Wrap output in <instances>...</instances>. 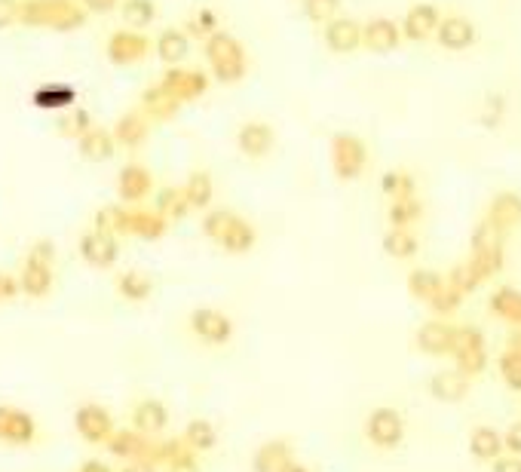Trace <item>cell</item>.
Segmentation results:
<instances>
[{
	"label": "cell",
	"mask_w": 521,
	"mask_h": 472,
	"mask_svg": "<svg viewBox=\"0 0 521 472\" xmlns=\"http://www.w3.org/2000/svg\"><path fill=\"white\" fill-rule=\"evenodd\" d=\"M445 282L448 286L460 295V298H466V295H472L479 286H485V282L479 279V273L472 270V264L469 261H460L457 267H451V273L445 276Z\"/></svg>",
	"instance_id": "obj_45"
},
{
	"label": "cell",
	"mask_w": 521,
	"mask_h": 472,
	"mask_svg": "<svg viewBox=\"0 0 521 472\" xmlns=\"http://www.w3.org/2000/svg\"><path fill=\"white\" fill-rule=\"evenodd\" d=\"M120 0H83V10L86 13H111Z\"/></svg>",
	"instance_id": "obj_56"
},
{
	"label": "cell",
	"mask_w": 521,
	"mask_h": 472,
	"mask_svg": "<svg viewBox=\"0 0 521 472\" xmlns=\"http://www.w3.org/2000/svg\"><path fill=\"white\" fill-rule=\"evenodd\" d=\"M114 141H117V148H141L145 145V138H148V120L141 111H129L117 120V126L111 129Z\"/></svg>",
	"instance_id": "obj_31"
},
{
	"label": "cell",
	"mask_w": 521,
	"mask_h": 472,
	"mask_svg": "<svg viewBox=\"0 0 521 472\" xmlns=\"http://www.w3.org/2000/svg\"><path fill=\"white\" fill-rule=\"evenodd\" d=\"M178 111H181V102L160 83L148 86L145 96H141V114H145L148 123H166V120L178 117Z\"/></svg>",
	"instance_id": "obj_26"
},
{
	"label": "cell",
	"mask_w": 521,
	"mask_h": 472,
	"mask_svg": "<svg viewBox=\"0 0 521 472\" xmlns=\"http://www.w3.org/2000/svg\"><path fill=\"white\" fill-rule=\"evenodd\" d=\"M120 13H123L126 28L145 31L151 22H157L160 7H157V0H120Z\"/></svg>",
	"instance_id": "obj_40"
},
{
	"label": "cell",
	"mask_w": 521,
	"mask_h": 472,
	"mask_svg": "<svg viewBox=\"0 0 521 472\" xmlns=\"http://www.w3.org/2000/svg\"><path fill=\"white\" fill-rule=\"evenodd\" d=\"M454 359V368L466 377H479L488 368V344L482 328L476 325H457L454 332V347L448 353Z\"/></svg>",
	"instance_id": "obj_4"
},
{
	"label": "cell",
	"mask_w": 521,
	"mask_h": 472,
	"mask_svg": "<svg viewBox=\"0 0 521 472\" xmlns=\"http://www.w3.org/2000/svg\"><path fill=\"white\" fill-rule=\"evenodd\" d=\"M19 25V4L16 0H0V31Z\"/></svg>",
	"instance_id": "obj_54"
},
{
	"label": "cell",
	"mask_w": 521,
	"mask_h": 472,
	"mask_svg": "<svg viewBox=\"0 0 521 472\" xmlns=\"http://www.w3.org/2000/svg\"><path fill=\"white\" fill-rule=\"evenodd\" d=\"M439 19H442V10L436 4H414L408 7L405 19H402V40H411V43H426L433 40L436 28H439Z\"/></svg>",
	"instance_id": "obj_17"
},
{
	"label": "cell",
	"mask_w": 521,
	"mask_h": 472,
	"mask_svg": "<svg viewBox=\"0 0 521 472\" xmlns=\"http://www.w3.org/2000/svg\"><path fill=\"white\" fill-rule=\"evenodd\" d=\"M402 43V28L399 22L387 16H374L362 25V46L368 53H393Z\"/></svg>",
	"instance_id": "obj_18"
},
{
	"label": "cell",
	"mask_w": 521,
	"mask_h": 472,
	"mask_svg": "<svg viewBox=\"0 0 521 472\" xmlns=\"http://www.w3.org/2000/svg\"><path fill=\"white\" fill-rule=\"evenodd\" d=\"M160 86H166L172 96L184 105V102H197L203 99L206 92H209V77L197 68H166Z\"/></svg>",
	"instance_id": "obj_13"
},
{
	"label": "cell",
	"mask_w": 521,
	"mask_h": 472,
	"mask_svg": "<svg viewBox=\"0 0 521 472\" xmlns=\"http://www.w3.org/2000/svg\"><path fill=\"white\" fill-rule=\"evenodd\" d=\"M74 102H77V89L68 86V83H43V86H37V89L31 92V105H34L37 111H53V114H59V111L74 108Z\"/></svg>",
	"instance_id": "obj_27"
},
{
	"label": "cell",
	"mask_w": 521,
	"mask_h": 472,
	"mask_svg": "<svg viewBox=\"0 0 521 472\" xmlns=\"http://www.w3.org/2000/svg\"><path fill=\"white\" fill-rule=\"evenodd\" d=\"M16 295H22L19 289V276L7 273V270H0V304L4 301H13Z\"/></svg>",
	"instance_id": "obj_53"
},
{
	"label": "cell",
	"mask_w": 521,
	"mask_h": 472,
	"mask_svg": "<svg viewBox=\"0 0 521 472\" xmlns=\"http://www.w3.org/2000/svg\"><path fill=\"white\" fill-rule=\"evenodd\" d=\"M80 258L89 264V267H96V270H108L117 264L120 258V240L114 233H105V230H86L80 236Z\"/></svg>",
	"instance_id": "obj_10"
},
{
	"label": "cell",
	"mask_w": 521,
	"mask_h": 472,
	"mask_svg": "<svg viewBox=\"0 0 521 472\" xmlns=\"http://www.w3.org/2000/svg\"><path fill=\"white\" fill-rule=\"evenodd\" d=\"M292 457H295V451H292V445H289L286 439H270V442H264V445L255 451V457H252V472H276L282 463L292 460Z\"/></svg>",
	"instance_id": "obj_37"
},
{
	"label": "cell",
	"mask_w": 521,
	"mask_h": 472,
	"mask_svg": "<svg viewBox=\"0 0 521 472\" xmlns=\"http://www.w3.org/2000/svg\"><path fill=\"white\" fill-rule=\"evenodd\" d=\"M497 371H500V377H503V384H506L512 393L521 396V350H518V347H509V344H506V350H503L500 359H497Z\"/></svg>",
	"instance_id": "obj_44"
},
{
	"label": "cell",
	"mask_w": 521,
	"mask_h": 472,
	"mask_svg": "<svg viewBox=\"0 0 521 472\" xmlns=\"http://www.w3.org/2000/svg\"><path fill=\"white\" fill-rule=\"evenodd\" d=\"M503 454V433L497 427H476L469 433V457L476 463H494Z\"/></svg>",
	"instance_id": "obj_30"
},
{
	"label": "cell",
	"mask_w": 521,
	"mask_h": 472,
	"mask_svg": "<svg viewBox=\"0 0 521 472\" xmlns=\"http://www.w3.org/2000/svg\"><path fill=\"white\" fill-rule=\"evenodd\" d=\"M509 347H518V350H521V325H518L515 332L509 335Z\"/></svg>",
	"instance_id": "obj_60"
},
{
	"label": "cell",
	"mask_w": 521,
	"mask_h": 472,
	"mask_svg": "<svg viewBox=\"0 0 521 472\" xmlns=\"http://www.w3.org/2000/svg\"><path fill=\"white\" fill-rule=\"evenodd\" d=\"M276 472H310V466L307 463H301L298 457H292V460H286V463H282Z\"/></svg>",
	"instance_id": "obj_57"
},
{
	"label": "cell",
	"mask_w": 521,
	"mask_h": 472,
	"mask_svg": "<svg viewBox=\"0 0 521 472\" xmlns=\"http://www.w3.org/2000/svg\"><path fill=\"white\" fill-rule=\"evenodd\" d=\"M151 56V37L145 31H135V28H117L108 37V59L120 68L138 65Z\"/></svg>",
	"instance_id": "obj_7"
},
{
	"label": "cell",
	"mask_w": 521,
	"mask_h": 472,
	"mask_svg": "<svg viewBox=\"0 0 521 472\" xmlns=\"http://www.w3.org/2000/svg\"><path fill=\"white\" fill-rule=\"evenodd\" d=\"M34 439H37V420L16 405H0V442L25 448Z\"/></svg>",
	"instance_id": "obj_14"
},
{
	"label": "cell",
	"mask_w": 521,
	"mask_h": 472,
	"mask_svg": "<svg viewBox=\"0 0 521 472\" xmlns=\"http://www.w3.org/2000/svg\"><path fill=\"white\" fill-rule=\"evenodd\" d=\"M454 332H457V325L448 322V319H426L420 328H417V335H414V344L420 353L426 356H448L451 347H454Z\"/></svg>",
	"instance_id": "obj_15"
},
{
	"label": "cell",
	"mask_w": 521,
	"mask_h": 472,
	"mask_svg": "<svg viewBox=\"0 0 521 472\" xmlns=\"http://www.w3.org/2000/svg\"><path fill=\"white\" fill-rule=\"evenodd\" d=\"M19 25L77 31L86 25V10L77 7L74 0H25L19 4Z\"/></svg>",
	"instance_id": "obj_1"
},
{
	"label": "cell",
	"mask_w": 521,
	"mask_h": 472,
	"mask_svg": "<svg viewBox=\"0 0 521 472\" xmlns=\"http://www.w3.org/2000/svg\"><path fill=\"white\" fill-rule=\"evenodd\" d=\"M485 221L491 227H497L500 233H509L521 224V194L515 191H500L494 194V200L488 203V215Z\"/></svg>",
	"instance_id": "obj_25"
},
{
	"label": "cell",
	"mask_w": 521,
	"mask_h": 472,
	"mask_svg": "<svg viewBox=\"0 0 521 472\" xmlns=\"http://www.w3.org/2000/svg\"><path fill=\"white\" fill-rule=\"evenodd\" d=\"M368 166V148L365 141L353 132H338L331 138V169L341 181H356L362 178Z\"/></svg>",
	"instance_id": "obj_5"
},
{
	"label": "cell",
	"mask_w": 521,
	"mask_h": 472,
	"mask_svg": "<svg viewBox=\"0 0 521 472\" xmlns=\"http://www.w3.org/2000/svg\"><path fill=\"white\" fill-rule=\"evenodd\" d=\"M405 417L396 411V408H374L368 417H365V439L381 448V451H393L405 442Z\"/></svg>",
	"instance_id": "obj_6"
},
{
	"label": "cell",
	"mask_w": 521,
	"mask_h": 472,
	"mask_svg": "<svg viewBox=\"0 0 521 472\" xmlns=\"http://www.w3.org/2000/svg\"><path fill=\"white\" fill-rule=\"evenodd\" d=\"M423 218V203L417 197H405V200H390L387 209V221L390 227H414Z\"/></svg>",
	"instance_id": "obj_42"
},
{
	"label": "cell",
	"mask_w": 521,
	"mask_h": 472,
	"mask_svg": "<svg viewBox=\"0 0 521 472\" xmlns=\"http://www.w3.org/2000/svg\"><path fill=\"white\" fill-rule=\"evenodd\" d=\"M203 50H206V59L212 65L215 80H221V83H240L246 77L249 56L243 50V43L236 40L233 34H227V31L209 34L206 43H203Z\"/></svg>",
	"instance_id": "obj_2"
},
{
	"label": "cell",
	"mask_w": 521,
	"mask_h": 472,
	"mask_svg": "<svg viewBox=\"0 0 521 472\" xmlns=\"http://www.w3.org/2000/svg\"><path fill=\"white\" fill-rule=\"evenodd\" d=\"M151 191H154V175H151L145 166L129 163V166L120 169V175H117V194H120V203L135 206V203L145 200Z\"/></svg>",
	"instance_id": "obj_23"
},
{
	"label": "cell",
	"mask_w": 521,
	"mask_h": 472,
	"mask_svg": "<svg viewBox=\"0 0 521 472\" xmlns=\"http://www.w3.org/2000/svg\"><path fill=\"white\" fill-rule=\"evenodd\" d=\"M117 295L123 301H132V304L148 301L154 295V279L148 273H141V270H126V273L117 276Z\"/></svg>",
	"instance_id": "obj_38"
},
{
	"label": "cell",
	"mask_w": 521,
	"mask_h": 472,
	"mask_svg": "<svg viewBox=\"0 0 521 472\" xmlns=\"http://www.w3.org/2000/svg\"><path fill=\"white\" fill-rule=\"evenodd\" d=\"M181 442H184L187 448H191V451H197V454L212 451V448L218 445V430H215V423L206 420V417H194V420L184 427Z\"/></svg>",
	"instance_id": "obj_39"
},
{
	"label": "cell",
	"mask_w": 521,
	"mask_h": 472,
	"mask_svg": "<svg viewBox=\"0 0 521 472\" xmlns=\"http://www.w3.org/2000/svg\"><path fill=\"white\" fill-rule=\"evenodd\" d=\"M218 31V13L212 10V7H203V10H197L194 16H191V22H187V34L191 37H209V34H215Z\"/></svg>",
	"instance_id": "obj_49"
},
{
	"label": "cell",
	"mask_w": 521,
	"mask_h": 472,
	"mask_svg": "<svg viewBox=\"0 0 521 472\" xmlns=\"http://www.w3.org/2000/svg\"><path fill=\"white\" fill-rule=\"evenodd\" d=\"M77 472H114L108 463H102V460H86Z\"/></svg>",
	"instance_id": "obj_59"
},
{
	"label": "cell",
	"mask_w": 521,
	"mask_h": 472,
	"mask_svg": "<svg viewBox=\"0 0 521 472\" xmlns=\"http://www.w3.org/2000/svg\"><path fill=\"white\" fill-rule=\"evenodd\" d=\"M255 243H258L255 224H249V221L240 218V215H233V221H230V227H227V233H224V240H221L218 246H221L224 252H230V255H246V252L255 249Z\"/></svg>",
	"instance_id": "obj_32"
},
{
	"label": "cell",
	"mask_w": 521,
	"mask_h": 472,
	"mask_svg": "<svg viewBox=\"0 0 521 472\" xmlns=\"http://www.w3.org/2000/svg\"><path fill=\"white\" fill-rule=\"evenodd\" d=\"M163 469H166V472H200V454L191 451L187 445H181V448L175 451V457L166 460Z\"/></svg>",
	"instance_id": "obj_51"
},
{
	"label": "cell",
	"mask_w": 521,
	"mask_h": 472,
	"mask_svg": "<svg viewBox=\"0 0 521 472\" xmlns=\"http://www.w3.org/2000/svg\"><path fill=\"white\" fill-rule=\"evenodd\" d=\"M191 332L209 347H224L233 338V319L215 307H197L191 313Z\"/></svg>",
	"instance_id": "obj_9"
},
{
	"label": "cell",
	"mask_w": 521,
	"mask_h": 472,
	"mask_svg": "<svg viewBox=\"0 0 521 472\" xmlns=\"http://www.w3.org/2000/svg\"><path fill=\"white\" fill-rule=\"evenodd\" d=\"M433 37H436V43L442 46V50H448V53H466V50H472V46H476L479 31H476V25H472L466 16H457V13L445 16L442 13L439 28H436Z\"/></svg>",
	"instance_id": "obj_12"
},
{
	"label": "cell",
	"mask_w": 521,
	"mask_h": 472,
	"mask_svg": "<svg viewBox=\"0 0 521 472\" xmlns=\"http://www.w3.org/2000/svg\"><path fill=\"white\" fill-rule=\"evenodd\" d=\"M89 126H92V117H89V111H83V108H68V111L59 114V120H56L59 135H62V138H74V141H77Z\"/></svg>",
	"instance_id": "obj_46"
},
{
	"label": "cell",
	"mask_w": 521,
	"mask_h": 472,
	"mask_svg": "<svg viewBox=\"0 0 521 472\" xmlns=\"http://www.w3.org/2000/svg\"><path fill=\"white\" fill-rule=\"evenodd\" d=\"M273 141H276V132L264 120H249L236 132V148L249 160H264L273 151Z\"/></svg>",
	"instance_id": "obj_19"
},
{
	"label": "cell",
	"mask_w": 521,
	"mask_h": 472,
	"mask_svg": "<svg viewBox=\"0 0 521 472\" xmlns=\"http://www.w3.org/2000/svg\"><path fill=\"white\" fill-rule=\"evenodd\" d=\"M74 427H77V436L86 442V445H105L111 439V433L117 430L114 427V417L105 405L99 402H86L74 411Z\"/></svg>",
	"instance_id": "obj_8"
},
{
	"label": "cell",
	"mask_w": 521,
	"mask_h": 472,
	"mask_svg": "<svg viewBox=\"0 0 521 472\" xmlns=\"http://www.w3.org/2000/svg\"><path fill=\"white\" fill-rule=\"evenodd\" d=\"M169 427V408L160 399H138L132 405V430H138L141 436L160 439V433Z\"/></svg>",
	"instance_id": "obj_20"
},
{
	"label": "cell",
	"mask_w": 521,
	"mask_h": 472,
	"mask_svg": "<svg viewBox=\"0 0 521 472\" xmlns=\"http://www.w3.org/2000/svg\"><path fill=\"white\" fill-rule=\"evenodd\" d=\"M491 472H521V457L503 451V454L491 463Z\"/></svg>",
	"instance_id": "obj_55"
},
{
	"label": "cell",
	"mask_w": 521,
	"mask_h": 472,
	"mask_svg": "<svg viewBox=\"0 0 521 472\" xmlns=\"http://www.w3.org/2000/svg\"><path fill=\"white\" fill-rule=\"evenodd\" d=\"M503 433V451L506 454H518L521 457V420H515V423H509L506 430H500Z\"/></svg>",
	"instance_id": "obj_52"
},
{
	"label": "cell",
	"mask_w": 521,
	"mask_h": 472,
	"mask_svg": "<svg viewBox=\"0 0 521 472\" xmlns=\"http://www.w3.org/2000/svg\"><path fill=\"white\" fill-rule=\"evenodd\" d=\"M472 270L479 273L482 282L494 279L503 264H506V233L491 227L488 221H479L472 227V240H469V258Z\"/></svg>",
	"instance_id": "obj_3"
},
{
	"label": "cell",
	"mask_w": 521,
	"mask_h": 472,
	"mask_svg": "<svg viewBox=\"0 0 521 472\" xmlns=\"http://www.w3.org/2000/svg\"><path fill=\"white\" fill-rule=\"evenodd\" d=\"M445 289V276L439 270H430V267H417L408 273V292L411 298L430 304L439 292Z\"/></svg>",
	"instance_id": "obj_34"
},
{
	"label": "cell",
	"mask_w": 521,
	"mask_h": 472,
	"mask_svg": "<svg viewBox=\"0 0 521 472\" xmlns=\"http://www.w3.org/2000/svg\"><path fill=\"white\" fill-rule=\"evenodd\" d=\"M325 50L335 56H350L362 46V22L350 16H335L325 25Z\"/></svg>",
	"instance_id": "obj_16"
},
{
	"label": "cell",
	"mask_w": 521,
	"mask_h": 472,
	"mask_svg": "<svg viewBox=\"0 0 521 472\" xmlns=\"http://www.w3.org/2000/svg\"><path fill=\"white\" fill-rule=\"evenodd\" d=\"M154 53L157 59L166 65V68H175L187 59V53H191V34H187L184 28H163L154 40Z\"/></svg>",
	"instance_id": "obj_24"
},
{
	"label": "cell",
	"mask_w": 521,
	"mask_h": 472,
	"mask_svg": "<svg viewBox=\"0 0 521 472\" xmlns=\"http://www.w3.org/2000/svg\"><path fill=\"white\" fill-rule=\"evenodd\" d=\"M77 148H80V154L86 157V160H92V163H102V160H111L114 157V151H117V141H114V135H111V129H105V126H96L92 123L80 138H77Z\"/></svg>",
	"instance_id": "obj_28"
},
{
	"label": "cell",
	"mask_w": 521,
	"mask_h": 472,
	"mask_svg": "<svg viewBox=\"0 0 521 472\" xmlns=\"http://www.w3.org/2000/svg\"><path fill=\"white\" fill-rule=\"evenodd\" d=\"M341 4L344 0H301V10H304L307 22L328 25L335 16H341Z\"/></svg>",
	"instance_id": "obj_47"
},
{
	"label": "cell",
	"mask_w": 521,
	"mask_h": 472,
	"mask_svg": "<svg viewBox=\"0 0 521 472\" xmlns=\"http://www.w3.org/2000/svg\"><path fill=\"white\" fill-rule=\"evenodd\" d=\"M384 252L393 261H411L420 252V236L414 233V227H390L384 233Z\"/></svg>",
	"instance_id": "obj_33"
},
{
	"label": "cell",
	"mask_w": 521,
	"mask_h": 472,
	"mask_svg": "<svg viewBox=\"0 0 521 472\" xmlns=\"http://www.w3.org/2000/svg\"><path fill=\"white\" fill-rule=\"evenodd\" d=\"M381 191L390 197V200H405V197H414L417 191V181L408 169H390L384 178H381Z\"/></svg>",
	"instance_id": "obj_43"
},
{
	"label": "cell",
	"mask_w": 521,
	"mask_h": 472,
	"mask_svg": "<svg viewBox=\"0 0 521 472\" xmlns=\"http://www.w3.org/2000/svg\"><path fill=\"white\" fill-rule=\"evenodd\" d=\"M463 304V298L448 286V282H445V289L430 301V304H426V307H430L433 310V316H439V319H448L451 313H457V307Z\"/></svg>",
	"instance_id": "obj_50"
},
{
	"label": "cell",
	"mask_w": 521,
	"mask_h": 472,
	"mask_svg": "<svg viewBox=\"0 0 521 472\" xmlns=\"http://www.w3.org/2000/svg\"><path fill=\"white\" fill-rule=\"evenodd\" d=\"M154 209L166 221H181V218H187V212H191V203H187L181 187H163V191L157 194V206Z\"/></svg>",
	"instance_id": "obj_41"
},
{
	"label": "cell",
	"mask_w": 521,
	"mask_h": 472,
	"mask_svg": "<svg viewBox=\"0 0 521 472\" xmlns=\"http://www.w3.org/2000/svg\"><path fill=\"white\" fill-rule=\"evenodd\" d=\"M166 230H169V221L157 209L126 206V212H123V236H138V240H145V243H157V240H163V236H166Z\"/></svg>",
	"instance_id": "obj_11"
},
{
	"label": "cell",
	"mask_w": 521,
	"mask_h": 472,
	"mask_svg": "<svg viewBox=\"0 0 521 472\" xmlns=\"http://www.w3.org/2000/svg\"><path fill=\"white\" fill-rule=\"evenodd\" d=\"M430 396L436 402H445V405H454V402H463L472 390V377L460 374L457 368H445V371H436L430 377V384H426Z\"/></svg>",
	"instance_id": "obj_21"
},
{
	"label": "cell",
	"mask_w": 521,
	"mask_h": 472,
	"mask_svg": "<svg viewBox=\"0 0 521 472\" xmlns=\"http://www.w3.org/2000/svg\"><path fill=\"white\" fill-rule=\"evenodd\" d=\"M488 310L509 325H521V289L515 286H500L491 298H488Z\"/></svg>",
	"instance_id": "obj_35"
},
{
	"label": "cell",
	"mask_w": 521,
	"mask_h": 472,
	"mask_svg": "<svg viewBox=\"0 0 521 472\" xmlns=\"http://www.w3.org/2000/svg\"><path fill=\"white\" fill-rule=\"evenodd\" d=\"M148 445H151V436H141L138 430H114L111 433V439L105 442V448L114 454V457H123L126 463L129 460H141L145 463V454H148Z\"/></svg>",
	"instance_id": "obj_29"
},
{
	"label": "cell",
	"mask_w": 521,
	"mask_h": 472,
	"mask_svg": "<svg viewBox=\"0 0 521 472\" xmlns=\"http://www.w3.org/2000/svg\"><path fill=\"white\" fill-rule=\"evenodd\" d=\"M233 215H236V212H230V209H209V212L203 215V233L209 236V240H212L215 246L224 240V233H227Z\"/></svg>",
	"instance_id": "obj_48"
},
{
	"label": "cell",
	"mask_w": 521,
	"mask_h": 472,
	"mask_svg": "<svg viewBox=\"0 0 521 472\" xmlns=\"http://www.w3.org/2000/svg\"><path fill=\"white\" fill-rule=\"evenodd\" d=\"M181 191H184L187 203H191V209H209L212 197H215V181L206 169H194L181 184Z\"/></svg>",
	"instance_id": "obj_36"
},
{
	"label": "cell",
	"mask_w": 521,
	"mask_h": 472,
	"mask_svg": "<svg viewBox=\"0 0 521 472\" xmlns=\"http://www.w3.org/2000/svg\"><path fill=\"white\" fill-rule=\"evenodd\" d=\"M120 472H160V469L151 466V463H141V460H129Z\"/></svg>",
	"instance_id": "obj_58"
},
{
	"label": "cell",
	"mask_w": 521,
	"mask_h": 472,
	"mask_svg": "<svg viewBox=\"0 0 521 472\" xmlns=\"http://www.w3.org/2000/svg\"><path fill=\"white\" fill-rule=\"evenodd\" d=\"M53 282H56L53 264H46V261L34 258V255L25 258L22 273H19V289H22V295L40 301V298H46V295L53 292Z\"/></svg>",
	"instance_id": "obj_22"
}]
</instances>
